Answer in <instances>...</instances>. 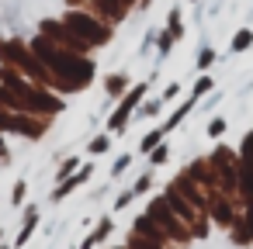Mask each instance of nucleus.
<instances>
[{
    "mask_svg": "<svg viewBox=\"0 0 253 249\" xmlns=\"http://www.w3.org/2000/svg\"><path fill=\"white\" fill-rule=\"evenodd\" d=\"M142 97H146V83H142V87H135V90H132V94H128L125 101H122V111H118V114L111 118V128H122V125H125V118L132 114V107H135V104H139Z\"/></svg>",
    "mask_w": 253,
    "mask_h": 249,
    "instance_id": "1",
    "label": "nucleus"
},
{
    "mask_svg": "<svg viewBox=\"0 0 253 249\" xmlns=\"http://www.w3.org/2000/svg\"><path fill=\"white\" fill-rule=\"evenodd\" d=\"M35 225H39V211L32 208V211L25 214V228H21V235H18V246H25V242L32 239V232H35Z\"/></svg>",
    "mask_w": 253,
    "mask_h": 249,
    "instance_id": "2",
    "label": "nucleus"
},
{
    "mask_svg": "<svg viewBox=\"0 0 253 249\" xmlns=\"http://www.w3.org/2000/svg\"><path fill=\"white\" fill-rule=\"evenodd\" d=\"M250 42H253V28H243V32H239V35L232 38V52H243V49H246Z\"/></svg>",
    "mask_w": 253,
    "mask_h": 249,
    "instance_id": "3",
    "label": "nucleus"
},
{
    "mask_svg": "<svg viewBox=\"0 0 253 249\" xmlns=\"http://www.w3.org/2000/svg\"><path fill=\"white\" fill-rule=\"evenodd\" d=\"M211 87H215V80H211V76H201V80L194 83V97H201V94H208Z\"/></svg>",
    "mask_w": 253,
    "mask_h": 249,
    "instance_id": "4",
    "label": "nucleus"
},
{
    "mask_svg": "<svg viewBox=\"0 0 253 249\" xmlns=\"http://www.w3.org/2000/svg\"><path fill=\"white\" fill-rule=\"evenodd\" d=\"M160 139H163V132H149V135L142 139V152H149V149H156V145H160Z\"/></svg>",
    "mask_w": 253,
    "mask_h": 249,
    "instance_id": "5",
    "label": "nucleus"
},
{
    "mask_svg": "<svg viewBox=\"0 0 253 249\" xmlns=\"http://www.w3.org/2000/svg\"><path fill=\"white\" fill-rule=\"evenodd\" d=\"M125 90V76H108V94H122Z\"/></svg>",
    "mask_w": 253,
    "mask_h": 249,
    "instance_id": "6",
    "label": "nucleus"
},
{
    "mask_svg": "<svg viewBox=\"0 0 253 249\" xmlns=\"http://www.w3.org/2000/svg\"><path fill=\"white\" fill-rule=\"evenodd\" d=\"M77 166H80V163H77V159H66V163H63V166H59V180H66V177H70V173H73V170H77Z\"/></svg>",
    "mask_w": 253,
    "mask_h": 249,
    "instance_id": "7",
    "label": "nucleus"
},
{
    "mask_svg": "<svg viewBox=\"0 0 253 249\" xmlns=\"http://www.w3.org/2000/svg\"><path fill=\"white\" fill-rule=\"evenodd\" d=\"M225 132V118H215L211 125H208V135H222Z\"/></svg>",
    "mask_w": 253,
    "mask_h": 249,
    "instance_id": "8",
    "label": "nucleus"
},
{
    "mask_svg": "<svg viewBox=\"0 0 253 249\" xmlns=\"http://www.w3.org/2000/svg\"><path fill=\"white\" fill-rule=\"evenodd\" d=\"M11 201H14V204H21V201H25V180H18V183H14V194H11Z\"/></svg>",
    "mask_w": 253,
    "mask_h": 249,
    "instance_id": "9",
    "label": "nucleus"
},
{
    "mask_svg": "<svg viewBox=\"0 0 253 249\" xmlns=\"http://www.w3.org/2000/svg\"><path fill=\"white\" fill-rule=\"evenodd\" d=\"M211 63H215V52H211V49H205V52H201V59H198V66L205 70V66H211Z\"/></svg>",
    "mask_w": 253,
    "mask_h": 249,
    "instance_id": "10",
    "label": "nucleus"
},
{
    "mask_svg": "<svg viewBox=\"0 0 253 249\" xmlns=\"http://www.w3.org/2000/svg\"><path fill=\"white\" fill-rule=\"evenodd\" d=\"M125 166H128V156H122L115 166H111V177H118V173H125Z\"/></svg>",
    "mask_w": 253,
    "mask_h": 249,
    "instance_id": "11",
    "label": "nucleus"
},
{
    "mask_svg": "<svg viewBox=\"0 0 253 249\" xmlns=\"http://www.w3.org/2000/svg\"><path fill=\"white\" fill-rule=\"evenodd\" d=\"M104 149H108V139H94L90 142V152H104Z\"/></svg>",
    "mask_w": 253,
    "mask_h": 249,
    "instance_id": "12",
    "label": "nucleus"
},
{
    "mask_svg": "<svg viewBox=\"0 0 253 249\" xmlns=\"http://www.w3.org/2000/svg\"><path fill=\"white\" fill-rule=\"evenodd\" d=\"M132 197H135V190H128V194H122V197H118V201H115V208H125V204H128V201H132Z\"/></svg>",
    "mask_w": 253,
    "mask_h": 249,
    "instance_id": "13",
    "label": "nucleus"
},
{
    "mask_svg": "<svg viewBox=\"0 0 253 249\" xmlns=\"http://www.w3.org/2000/svg\"><path fill=\"white\" fill-rule=\"evenodd\" d=\"M163 159H167V149H163V145H160V149H156V152H153V163H163Z\"/></svg>",
    "mask_w": 253,
    "mask_h": 249,
    "instance_id": "14",
    "label": "nucleus"
}]
</instances>
